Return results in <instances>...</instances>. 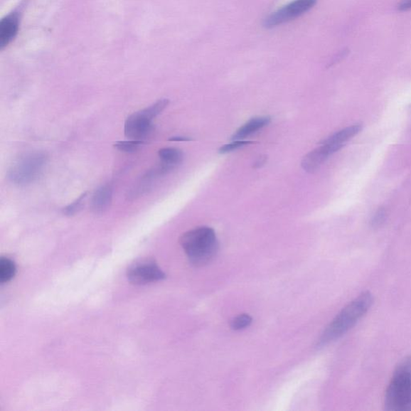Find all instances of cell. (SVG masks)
<instances>
[{"mask_svg": "<svg viewBox=\"0 0 411 411\" xmlns=\"http://www.w3.org/2000/svg\"><path fill=\"white\" fill-rule=\"evenodd\" d=\"M373 302L370 292H365L336 316L321 335L319 346L337 340L351 329L368 312Z\"/></svg>", "mask_w": 411, "mask_h": 411, "instance_id": "cell-1", "label": "cell"}, {"mask_svg": "<svg viewBox=\"0 0 411 411\" xmlns=\"http://www.w3.org/2000/svg\"><path fill=\"white\" fill-rule=\"evenodd\" d=\"M179 242L191 265L196 267L209 264L219 250L215 232L209 227L192 229L184 233Z\"/></svg>", "mask_w": 411, "mask_h": 411, "instance_id": "cell-2", "label": "cell"}, {"mask_svg": "<svg viewBox=\"0 0 411 411\" xmlns=\"http://www.w3.org/2000/svg\"><path fill=\"white\" fill-rule=\"evenodd\" d=\"M388 411H411V357L398 364L385 396Z\"/></svg>", "mask_w": 411, "mask_h": 411, "instance_id": "cell-3", "label": "cell"}, {"mask_svg": "<svg viewBox=\"0 0 411 411\" xmlns=\"http://www.w3.org/2000/svg\"><path fill=\"white\" fill-rule=\"evenodd\" d=\"M168 99H161L151 107L136 112L124 123V135L127 138L144 142L154 130L152 121L169 105Z\"/></svg>", "mask_w": 411, "mask_h": 411, "instance_id": "cell-4", "label": "cell"}, {"mask_svg": "<svg viewBox=\"0 0 411 411\" xmlns=\"http://www.w3.org/2000/svg\"><path fill=\"white\" fill-rule=\"evenodd\" d=\"M48 163L47 154L33 152L23 155L10 167L8 176L11 183L18 186L33 183L41 176Z\"/></svg>", "mask_w": 411, "mask_h": 411, "instance_id": "cell-5", "label": "cell"}, {"mask_svg": "<svg viewBox=\"0 0 411 411\" xmlns=\"http://www.w3.org/2000/svg\"><path fill=\"white\" fill-rule=\"evenodd\" d=\"M316 1L317 0H294L267 16L264 21V27L272 28L294 21L312 9Z\"/></svg>", "mask_w": 411, "mask_h": 411, "instance_id": "cell-6", "label": "cell"}, {"mask_svg": "<svg viewBox=\"0 0 411 411\" xmlns=\"http://www.w3.org/2000/svg\"><path fill=\"white\" fill-rule=\"evenodd\" d=\"M127 277L132 284L142 285L163 280L166 275L154 261L143 260L129 267Z\"/></svg>", "mask_w": 411, "mask_h": 411, "instance_id": "cell-7", "label": "cell"}, {"mask_svg": "<svg viewBox=\"0 0 411 411\" xmlns=\"http://www.w3.org/2000/svg\"><path fill=\"white\" fill-rule=\"evenodd\" d=\"M342 146L333 143L321 142V146L316 148L303 158L301 166L304 171L313 174L319 169L321 166L333 155L338 152Z\"/></svg>", "mask_w": 411, "mask_h": 411, "instance_id": "cell-8", "label": "cell"}, {"mask_svg": "<svg viewBox=\"0 0 411 411\" xmlns=\"http://www.w3.org/2000/svg\"><path fill=\"white\" fill-rule=\"evenodd\" d=\"M113 198V188L109 184L102 186L93 194L91 208L93 213L102 214L107 210Z\"/></svg>", "mask_w": 411, "mask_h": 411, "instance_id": "cell-9", "label": "cell"}, {"mask_svg": "<svg viewBox=\"0 0 411 411\" xmlns=\"http://www.w3.org/2000/svg\"><path fill=\"white\" fill-rule=\"evenodd\" d=\"M271 120L269 116L252 118L251 120H249L245 124H242L239 129L236 130V132L232 137V140L238 141L247 138V137L267 127L271 122Z\"/></svg>", "mask_w": 411, "mask_h": 411, "instance_id": "cell-10", "label": "cell"}, {"mask_svg": "<svg viewBox=\"0 0 411 411\" xmlns=\"http://www.w3.org/2000/svg\"><path fill=\"white\" fill-rule=\"evenodd\" d=\"M18 30V18L16 14L6 16L0 23V47L4 48L14 40Z\"/></svg>", "mask_w": 411, "mask_h": 411, "instance_id": "cell-11", "label": "cell"}, {"mask_svg": "<svg viewBox=\"0 0 411 411\" xmlns=\"http://www.w3.org/2000/svg\"><path fill=\"white\" fill-rule=\"evenodd\" d=\"M363 129L362 124H355L351 127H346L343 129L340 130V132L329 136L326 140H324V143H333V144H337L344 146L348 141H350L353 137L356 136Z\"/></svg>", "mask_w": 411, "mask_h": 411, "instance_id": "cell-12", "label": "cell"}, {"mask_svg": "<svg viewBox=\"0 0 411 411\" xmlns=\"http://www.w3.org/2000/svg\"><path fill=\"white\" fill-rule=\"evenodd\" d=\"M159 156L161 160V164L170 167L172 170L182 163L183 153L179 149L168 147L161 149L159 151Z\"/></svg>", "mask_w": 411, "mask_h": 411, "instance_id": "cell-13", "label": "cell"}, {"mask_svg": "<svg viewBox=\"0 0 411 411\" xmlns=\"http://www.w3.org/2000/svg\"><path fill=\"white\" fill-rule=\"evenodd\" d=\"M16 267L14 261L9 258L2 257L0 260V282L5 284L14 278Z\"/></svg>", "mask_w": 411, "mask_h": 411, "instance_id": "cell-14", "label": "cell"}, {"mask_svg": "<svg viewBox=\"0 0 411 411\" xmlns=\"http://www.w3.org/2000/svg\"><path fill=\"white\" fill-rule=\"evenodd\" d=\"M144 143V142L134 140L117 142L115 143L114 147L122 152L133 153L138 151Z\"/></svg>", "mask_w": 411, "mask_h": 411, "instance_id": "cell-15", "label": "cell"}, {"mask_svg": "<svg viewBox=\"0 0 411 411\" xmlns=\"http://www.w3.org/2000/svg\"><path fill=\"white\" fill-rule=\"evenodd\" d=\"M86 197L87 192L83 193V194L77 198L76 201L70 205H68L67 207L63 209V213L67 216H72L78 213L80 208H82Z\"/></svg>", "mask_w": 411, "mask_h": 411, "instance_id": "cell-16", "label": "cell"}, {"mask_svg": "<svg viewBox=\"0 0 411 411\" xmlns=\"http://www.w3.org/2000/svg\"><path fill=\"white\" fill-rule=\"evenodd\" d=\"M252 322V319L248 314H241L238 316L235 317L232 323H230V327L234 330H241L250 326Z\"/></svg>", "mask_w": 411, "mask_h": 411, "instance_id": "cell-17", "label": "cell"}, {"mask_svg": "<svg viewBox=\"0 0 411 411\" xmlns=\"http://www.w3.org/2000/svg\"><path fill=\"white\" fill-rule=\"evenodd\" d=\"M253 143H254L253 142L249 141H242V140L233 141L232 143H229V144H226L220 147V149H219V153L221 154L230 153L234 151H236V149H238L240 148L253 144Z\"/></svg>", "mask_w": 411, "mask_h": 411, "instance_id": "cell-18", "label": "cell"}, {"mask_svg": "<svg viewBox=\"0 0 411 411\" xmlns=\"http://www.w3.org/2000/svg\"><path fill=\"white\" fill-rule=\"evenodd\" d=\"M385 219V211L383 209H380L377 211V213L373 216L372 220V225L373 227H378L383 223Z\"/></svg>", "mask_w": 411, "mask_h": 411, "instance_id": "cell-19", "label": "cell"}, {"mask_svg": "<svg viewBox=\"0 0 411 411\" xmlns=\"http://www.w3.org/2000/svg\"><path fill=\"white\" fill-rule=\"evenodd\" d=\"M267 157L266 155H263V156H260L257 161H255L254 164L255 169H259V168L262 167L267 163Z\"/></svg>", "mask_w": 411, "mask_h": 411, "instance_id": "cell-20", "label": "cell"}, {"mask_svg": "<svg viewBox=\"0 0 411 411\" xmlns=\"http://www.w3.org/2000/svg\"><path fill=\"white\" fill-rule=\"evenodd\" d=\"M400 11H408L411 9V0H403L398 6Z\"/></svg>", "mask_w": 411, "mask_h": 411, "instance_id": "cell-21", "label": "cell"}, {"mask_svg": "<svg viewBox=\"0 0 411 411\" xmlns=\"http://www.w3.org/2000/svg\"><path fill=\"white\" fill-rule=\"evenodd\" d=\"M192 139L191 138H188V137H183V136L172 137V138L168 139V141L170 142H189Z\"/></svg>", "mask_w": 411, "mask_h": 411, "instance_id": "cell-22", "label": "cell"}]
</instances>
